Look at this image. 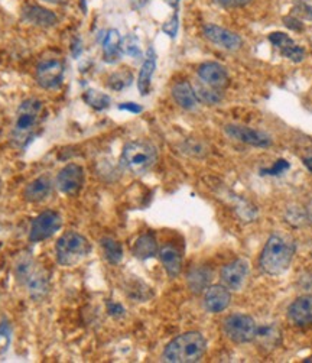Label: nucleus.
I'll use <instances>...</instances> for the list:
<instances>
[{
    "label": "nucleus",
    "instance_id": "f3484780",
    "mask_svg": "<svg viewBox=\"0 0 312 363\" xmlns=\"http://www.w3.org/2000/svg\"><path fill=\"white\" fill-rule=\"evenodd\" d=\"M23 285L28 288V293L33 300H42L50 291V278L47 271L37 265Z\"/></svg>",
    "mask_w": 312,
    "mask_h": 363
},
{
    "label": "nucleus",
    "instance_id": "58836bf2",
    "mask_svg": "<svg viewBox=\"0 0 312 363\" xmlns=\"http://www.w3.org/2000/svg\"><path fill=\"white\" fill-rule=\"evenodd\" d=\"M166 5H169L173 11H178L180 9V0H163Z\"/></svg>",
    "mask_w": 312,
    "mask_h": 363
},
{
    "label": "nucleus",
    "instance_id": "a878e982",
    "mask_svg": "<svg viewBox=\"0 0 312 363\" xmlns=\"http://www.w3.org/2000/svg\"><path fill=\"white\" fill-rule=\"evenodd\" d=\"M35 268H37V262L33 261L30 253H22V255H19V258L16 259V264H15V277H16V279L21 284H23Z\"/></svg>",
    "mask_w": 312,
    "mask_h": 363
},
{
    "label": "nucleus",
    "instance_id": "f03ea898",
    "mask_svg": "<svg viewBox=\"0 0 312 363\" xmlns=\"http://www.w3.org/2000/svg\"><path fill=\"white\" fill-rule=\"evenodd\" d=\"M42 112V101L26 99L21 103L12 130V142L18 148H26L38 129Z\"/></svg>",
    "mask_w": 312,
    "mask_h": 363
},
{
    "label": "nucleus",
    "instance_id": "ddd939ff",
    "mask_svg": "<svg viewBox=\"0 0 312 363\" xmlns=\"http://www.w3.org/2000/svg\"><path fill=\"white\" fill-rule=\"evenodd\" d=\"M249 272H250L249 261L240 258V259H236V261L227 264L221 269V279L229 289H233V291H240L249 277Z\"/></svg>",
    "mask_w": 312,
    "mask_h": 363
},
{
    "label": "nucleus",
    "instance_id": "f704fd0d",
    "mask_svg": "<svg viewBox=\"0 0 312 363\" xmlns=\"http://www.w3.org/2000/svg\"><path fill=\"white\" fill-rule=\"evenodd\" d=\"M288 168H289V164H288L285 160H279V161H276V164H275L273 168L262 169V174H263V175H266V174H269V175H277V174H281L282 171H285V169H288Z\"/></svg>",
    "mask_w": 312,
    "mask_h": 363
},
{
    "label": "nucleus",
    "instance_id": "393cba45",
    "mask_svg": "<svg viewBox=\"0 0 312 363\" xmlns=\"http://www.w3.org/2000/svg\"><path fill=\"white\" fill-rule=\"evenodd\" d=\"M100 246L103 247L104 258L112 265L120 264V261L123 259V247L117 240H115L113 238H103L100 240Z\"/></svg>",
    "mask_w": 312,
    "mask_h": 363
},
{
    "label": "nucleus",
    "instance_id": "a19ab883",
    "mask_svg": "<svg viewBox=\"0 0 312 363\" xmlns=\"http://www.w3.org/2000/svg\"><path fill=\"white\" fill-rule=\"evenodd\" d=\"M0 190H2V183H0Z\"/></svg>",
    "mask_w": 312,
    "mask_h": 363
},
{
    "label": "nucleus",
    "instance_id": "72a5a7b5",
    "mask_svg": "<svg viewBox=\"0 0 312 363\" xmlns=\"http://www.w3.org/2000/svg\"><path fill=\"white\" fill-rule=\"evenodd\" d=\"M252 2V0H216V4L220 5L221 8L226 9H233V8H243Z\"/></svg>",
    "mask_w": 312,
    "mask_h": 363
},
{
    "label": "nucleus",
    "instance_id": "b1692460",
    "mask_svg": "<svg viewBox=\"0 0 312 363\" xmlns=\"http://www.w3.org/2000/svg\"><path fill=\"white\" fill-rule=\"evenodd\" d=\"M156 253H158V243L152 233H145L141 238H137V240L134 242L133 255L137 259H142V261L151 259L156 257Z\"/></svg>",
    "mask_w": 312,
    "mask_h": 363
},
{
    "label": "nucleus",
    "instance_id": "39448f33",
    "mask_svg": "<svg viewBox=\"0 0 312 363\" xmlns=\"http://www.w3.org/2000/svg\"><path fill=\"white\" fill-rule=\"evenodd\" d=\"M91 250V245L79 232L64 233L55 245L57 261L62 267H74L80 264Z\"/></svg>",
    "mask_w": 312,
    "mask_h": 363
},
{
    "label": "nucleus",
    "instance_id": "ea45409f",
    "mask_svg": "<svg viewBox=\"0 0 312 363\" xmlns=\"http://www.w3.org/2000/svg\"><path fill=\"white\" fill-rule=\"evenodd\" d=\"M41 2L45 4H51V5H65L68 0H41Z\"/></svg>",
    "mask_w": 312,
    "mask_h": 363
},
{
    "label": "nucleus",
    "instance_id": "a211bd4d",
    "mask_svg": "<svg viewBox=\"0 0 312 363\" xmlns=\"http://www.w3.org/2000/svg\"><path fill=\"white\" fill-rule=\"evenodd\" d=\"M54 189V181L50 175H41L29 183L23 191L25 200L30 203H40L47 200Z\"/></svg>",
    "mask_w": 312,
    "mask_h": 363
},
{
    "label": "nucleus",
    "instance_id": "7ed1b4c3",
    "mask_svg": "<svg viewBox=\"0 0 312 363\" xmlns=\"http://www.w3.org/2000/svg\"><path fill=\"white\" fill-rule=\"evenodd\" d=\"M205 350L207 342L204 336L198 332H188L166 345L162 360L169 363H194L201 360Z\"/></svg>",
    "mask_w": 312,
    "mask_h": 363
},
{
    "label": "nucleus",
    "instance_id": "7c9ffc66",
    "mask_svg": "<svg viewBox=\"0 0 312 363\" xmlns=\"http://www.w3.org/2000/svg\"><path fill=\"white\" fill-rule=\"evenodd\" d=\"M11 345V324L4 320L0 323V354L5 353Z\"/></svg>",
    "mask_w": 312,
    "mask_h": 363
},
{
    "label": "nucleus",
    "instance_id": "c9c22d12",
    "mask_svg": "<svg viewBox=\"0 0 312 363\" xmlns=\"http://www.w3.org/2000/svg\"><path fill=\"white\" fill-rule=\"evenodd\" d=\"M119 108H120V111H126V112H130V113H141L144 111L142 106H139L136 103H122L119 106Z\"/></svg>",
    "mask_w": 312,
    "mask_h": 363
},
{
    "label": "nucleus",
    "instance_id": "6e6552de",
    "mask_svg": "<svg viewBox=\"0 0 312 363\" xmlns=\"http://www.w3.org/2000/svg\"><path fill=\"white\" fill-rule=\"evenodd\" d=\"M64 72L65 67L62 60L55 57L44 58L37 67L38 84L47 90H55L64 82Z\"/></svg>",
    "mask_w": 312,
    "mask_h": 363
},
{
    "label": "nucleus",
    "instance_id": "9b49d317",
    "mask_svg": "<svg viewBox=\"0 0 312 363\" xmlns=\"http://www.w3.org/2000/svg\"><path fill=\"white\" fill-rule=\"evenodd\" d=\"M55 184L58 190L68 196H76L84 184V171L77 164L65 165L57 175Z\"/></svg>",
    "mask_w": 312,
    "mask_h": 363
},
{
    "label": "nucleus",
    "instance_id": "c756f323",
    "mask_svg": "<svg viewBox=\"0 0 312 363\" xmlns=\"http://www.w3.org/2000/svg\"><path fill=\"white\" fill-rule=\"evenodd\" d=\"M122 51L133 58L142 57L141 47H139V41L134 35H129L125 40H122Z\"/></svg>",
    "mask_w": 312,
    "mask_h": 363
},
{
    "label": "nucleus",
    "instance_id": "1a4fd4ad",
    "mask_svg": "<svg viewBox=\"0 0 312 363\" xmlns=\"http://www.w3.org/2000/svg\"><path fill=\"white\" fill-rule=\"evenodd\" d=\"M202 33L208 41L223 50L238 51L243 47L241 36L227 28H223V26H219L214 23H208L204 26Z\"/></svg>",
    "mask_w": 312,
    "mask_h": 363
},
{
    "label": "nucleus",
    "instance_id": "423d86ee",
    "mask_svg": "<svg viewBox=\"0 0 312 363\" xmlns=\"http://www.w3.org/2000/svg\"><path fill=\"white\" fill-rule=\"evenodd\" d=\"M259 325L248 314H231L223 321L224 335L234 343H250L256 339Z\"/></svg>",
    "mask_w": 312,
    "mask_h": 363
},
{
    "label": "nucleus",
    "instance_id": "cd10ccee",
    "mask_svg": "<svg viewBox=\"0 0 312 363\" xmlns=\"http://www.w3.org/2000/svg\"><path fill=\"white\" fill-rule=\"evenodd\" d=\"M192 87H194V91H195V96H197L198 101H202L205 104H210V106L219 104L223 99V96L220 94V90H216V89L207 86L204 83L202 84H195Z\"/></svg>",
    "mask_w": 312,
    "mask_h": 363
},
{
    "label": "nucleus",
    "instance_id": "412c9836",
    "mask_svg": "<svg viewBox=\"0 0 312 363\" xmlns=\"http://www.w3.org/2000/svg\"><path fill=\"white\" fill-rule=\"evenodd\" d=\"M155 69H156V54L154 48H149L148 55L142 64L141 72H139V77H137V89L142 96H148L151 91V83H152Z\"/></svg>",
    "mask_w": 312,
    "mask_h": 363
},
{
    "label": "nucleus",
    "instance_id": "9d476101",
    "mask_svg": "<svg viewBox=\"0 0 312 363\" xmlns=\"http://www.w3.org/2000/svg\"><path fill=\"white\" fill-rule=\"evenodd\" d=\"M224 132L231 138L238 142L248 143L250 147L256 148H269L272 145V138L262 130L252 129L249 126H243V125H227L224 128Z\"/></svg>",
    "mask_w": 312,
    "mask_h": 363
},
{
    "label": "nucleus",
    "instance_id": "473e14b6",
    "mask_svg": "<svg viewBox=\"0 0 312 363\" xmlns=\"http://www.w3.org/2000/svg\"><path fill=\"white\" fill-rule=\"evenodd\" d=\"M295 12L306 19H312V2L309 0H296Z\"/></svg>",
    "mask_w": 312,
    "mask_h": 363
},
{
    "label": "nucleus",
    "instance_id": "6ab92c4d",
    "mask_svg": "<svg viewBox=\"0 0 312 363\" xmlns=\"http://www.w3.org/2000/svg\"><path fill=\"white\" fill-rule=\"evenodd\" d=\"M159 258L169 278H177L181 274L183 257L175 246L172 245L162 246L159 249Z\"/></svg>",
    "mask_w": 312,
    "mask_h": 363
},
{
    "label": "nucleus",
    "instance_id": "0eeeda50",
    "mask_svg": "<svg viewBox=\"0 0 312 363\" xmlns=\"http://www.w3.org/2000/svg\"><path fill=\"white\" fill-rule=\"evenodd\" d=\"M62 226V219L57 211L47 210L40 216L35 217L30 223L29 240L32 243H38L50 239L55 232H58Z\"/></svg>",
    "mask_w": 312,
    "mask_h": 363
},
{
    "label": "nucleus",
    "instance_id": "e433bc0d",
    "mask_svg": "<svg viewBox=\"0 0 312 363\" xmlns=\"http://www.w3.org/2000/svg\"><path fill=\"white\" fill-rule=\"evenodd\" d=\"M108 310H109V314L115 315V317H119V315L125 314V308L120 304H116V303H109Z\"/></svg>",
    "mask_w": 312,
    "mask_h": 363
},
{
    "label": "nucleus",
    "instance_id": "4468645a",
    "mask_svg": "<svg viewBox=\"0 0 312 363\" xmlns=\"http://www.w3.org/2000/svg\"><path fill=\"white\" fill-rule=\"evenodd\" d=\"M270 44L279 51L282 57L292 62H301L305 58V50L295 44V41L285 32H273L269 35Z\"/></svg>",
    "mask_w": 312,
    "mask_h": 363
},
{
    "label": "nucleus",
    "instance_id": "aec40b11",
    "mask_svg": "<svg viewBox=\"0 0 312 363\" xmlns=\"http://www.w3.org/2000/svg\"><path fill=\"white\" fill-rule=\"evenodd\" d=\"M23 18L38 26H44V28H50L57 25L58 18L54 12H51L50 9H45L42 6H37V5H26L23 8Z\"/></svg>",
    "mask_w": 312,
    "mask_h": 363
},
{
    "label": "nucleus",
    "instance_id": "2eb2a0df",
    "mask_svg": "<svg viewBox=\"0 0 312 363\" xmlns=\"http://www.w3.org/2000/svg\"><path fill=\"white\" fill-rule=\"evenodd\" d=\"M230 301L231 294L226 285H212L204 296L205 310L214 314L224 311L230 306Z\"/></svg>",
    "mask_w": 312,
    "mask_h": 363
},
{
    "label": "nucleus",
    "instance_id": "f8f14e48",
    "mask_svg": "<svg viewBox=\"0 0 312 363\" xmlns=\"http://www.w3.org/2000/svg\"><path fill=\"white\" fill-rule=\"evenodd\" d=\"M197 72H198L200 80L204 84L210 86L216 90H224L230 84V77L226 67H223L219 62H213V61L202 62L198 67Z\"/></svg>",
    "mask_w": 312,
    "mask_h": 363
},
{
    "label": "nucleus",
    "instance_id": "2f4dec72",
    "mask_svg": "<svg viewBox=\"0 0 312 363\" xmlns=\"http://www.w3.org/2000/svg\"><path fill=\"white\" fill-rule=\"evenodd\" d=\"M178 26H180V18H178V11H173L172 18L163 23L162 30L169 36V38H175L177 33H178Z\"/></svg>",
    "mask_w": 312,
    "mask_h": 363
},
{
    "label": "nucleus",
    "instance_id": "20e7f679",
    "mask_svg": "<svg viewBox=\"0 0 312 363\" xmlns=\"http://www.w3.org/2000/svg\"><path fill=\"white\" fill-rule=\"evenodd\" d=\"M156 160V148L146 140L129 142L122 152V164L134 175L148 172L155 165Z\"/></svg>",
    "mask_w": 312,
    "mask_h": 363
},
{
    "label": "nucleus",
    "instance_id": "dca6fc26",
    "mask_svg": "<svg viewBox=\"0 0 312 363\" xmlns=\"http://www.w3.org/2000/svg\"><path fill=\"white\" fill-rule=\"evenodd\" d=\"M288 318L298 328L312 324V296L298 297L288 308Z\"/></svg>",
    "mask_w": 312,
    "mask_h": 363
},
{
    "label": "nucleus",
    "instance_id": "5701e85b",
    "mask_svg": "<svg viewBox=\"0 0 312 363\" xmlns=\"http://www.w3.org/2000/svg\"><path fill=\"white\" fill-rule=\"evenodd\" d=\"M122 50V36L117 29H109L106 36L103 40V54L104 61L106 62H115L120 57Z\"/></svg>",
    "mask_w": 312,
    "mask_h": 363
},
{
    "label": "nucleus",
    "instance_id": "f257e3e1",
    "mask_svg": "<svg viewBox=\"0 0 312 363\" xmlns=\"http://www.w3.org/2000/svg\"><path fill=\"white\" fill-rule=\"evenodd\" d=\"M295 255V243L284 235H272L260 255V268L272 277L282 275L291 267Z\"/></svg>",
    "mask_w": 312,
    "mask_h": 363
},
{
    "label": "nucleus",
    "instance_id": "4be33fe9",
    "mask_svg": "<svg viewBox=\"0 0 312 363\" xmlns=\"http://www.w3.org/2000/svg\"><path fill=\"white\" fill-rule=\"evenodd\" d=\"M172 97L184 111H194L198 106V99L195 96L194 87L188 82H180L172 87Z\"/></svg>",
    "mask_w": 312,
    "mask_h": 363
},
{
    "label": "nucleus",
    "instance_id": "4c0bfd02",
    "mask_svg": "<svg viewBox=\"0 0 312 363\" xmlns=\"http://www.w3.org/2000/svg\"><path fill=\"white\" fill-rule=\"evenodd\" d=\"M302 161H304V165L308 168V171L312 174V148L309 151H306Z\"/></svg>",
    "mask_w": 312,
    "mask_h": 363
},
{
    "label": "nucleus",
    "instance_id": "c85d7f7f",
    "mask_svg": "<svg viewBox=\"0 0 312 363\" xmlns=\"http://www.w3.org/2000/svg\"><path fill=\"white\" fill-rule=\"evenodd\" d=\"M84 101L91 106L96 111H104V108H108L110 106V97L104 93H100L97 90H87L84 93Z\"/></svg>",
    "mask_w": 312,
    "mask_h": 363
},
{
    "label": "nucleus",
    "instance_id": "bb28decb",
    "mask_svg": "<svg viewBox=\"0 0 312 363\" xmlns=\"http://www.w3.org/2000/svg\"><path fill=\"white\" fill-rule=\"evenodd\" d=\"M262 343L263 347H276L281 343V330L276 325H269V328H259L256 339Z\"/></svg>",
    "mask_w": 312,
    "mask_h": 363
}]
</instances>
